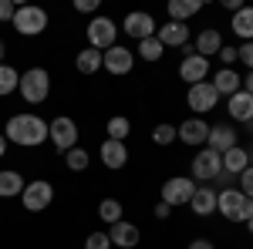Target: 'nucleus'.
Wrapping results in <instances>:
<instances>
[{"mask_svg": "<svg viewBox=\"0 0 253 249\" xmlns=\"http://www.w3.org/2000/svg\"><path fill=\"white\" fill-rule=\"evenodd\" d=\"M17 91H20V98H24L27 105H41V101H47V95H51V74H47L44 68L24 71Z\"/></svg>", "mask_w": 253, "mask_h": 249, "instance_id": "3", "label": "nucleus"}, {"mask_svg": "<svg viewBox=\"0 0 253 249\" xmlns=\"http://www.w3.org/2000/svg\"><path fill=\"white\" fill-rule=\"evenodd\" d=\"M17 14V3L14 0H0V20H14Z\"/></svg>", "mask_w": 253, "mask_h": 249, "instance_id": "37", "label": "nucleus"}, {"mask_svg": "<svg viewBox=\"0 0 253 249\" xmlns=\"http://www.w3.org/2000/svg\"><path fill=\"white\" fill-rule=\"evenodd\" d=\"M206 74H210V61L199 58L196 51H189V54L182 58V64H179V77H182V81H193V84H199Z\"/></svg>", "mask_w": 253, "mask_h": 249, "instance_id": "14", "label": "nucleus"}, {"mask_svg": "<svg viewBox=\"0 0 253 249\" xmlns=\"http://www.w3.org/2000/svg\"><path fill=\"white\" fill-rule=\"evenodd\" d=\"M128 132H132V125H128V118H125V115H118V118L108 121V138H112V142H125Z\"/></svg>", "mask_w": 253, "mask_h": 249, "instance_id": "30", "label": "nucleus"}, {"mask_svg": "<svg viewBox=\"0 0 253 249\" xmlns=\"http://www.w3.org/2000/svg\"><path fill=\"white\" fill-rule=\"evenodd\" d=\"M243 169H250V155H247L243 148H240V145H236V148H230V152L223 155V172L240 175Z\"/></svg>", "mask_w": 253, "mask_h": 249, "instance_id": "25", "label": "nucleus"}, {"mask_svg": "<svg viewBox=\"0 0 253 249\" xmlns=\"http://www.w3.org/2000/svg\"><path fill=\"white\" fill-rule=\"evenodd\" d=\"M233 34L243 40V44L253 40V7H243V10L233 14Z\"/></svg>", "mask_w": 253, "mask_h": 249, "instance_id": "24", "label": "nucleus"}, {"mask_svg": "<svg viewBox=\"0 0 253 249\" xmlns=\"http://www.w3.org/2000/svg\"><path fill=\"white\" fill-rule=\"evenodd\" d=\"M216 209L230 222H250L253 219V199H247L240 189H223L216 195Z\"/></svg>", "mask_w": 253, "mask_h": 249, "instance_id": "2", "label": "nucleus"}, {"mask_svg": "<svg viewBox=\"0 0 253 249\" xmlns=\"http://www.w3.org/2000/svg\"><path fill=\"white\" fill-rule=\"evenodd\" d=\"M64 162H68L71 172H84V169H88V152H84V148H71V152L64 155Z\"/></svg>", "mask_w": 253, "mask_h": 249, "instance_id": "32", "label": "nucleus"}, {"mask_svg": "<svg viewBox=\"0 0 253 249\" xmlns=\"http://www.w3.org/2000/svg\"><path fill=\"white\" fill-rule=\"evenodd\" d=\"M3 51H7V47H3V40H0V64H3Z\"/></svg>", "mask_w": 253, "mask_h": 249, "instance_id": "45", "label": "nucleus"}, {"mask_svg": "<svg viewBox=\"0 0 253 249\" xmlns=\"http://www.w3.org/2000/svg\"><path fill=\"white\" fill-rule=\"evenodd\" d=\"M132 64H135V54L128 47H118V44L101 54V68H108V74H128Z\"/></svg>", "mask_w": 253, "mask_h": 249, "instance_id": "11", "label": "nucleus"}, {"mask_svg": "<svg viewBox=\"0 0 253 249\" xmlns=\"http://www.w3.org/2000/svg\"><path fill=\"white\" fill-rule=\"evenodd\" d=\"M186 101H189V108L193 111H213L216 101H219V95H216V88L210 84V81H199V84H189V95H186Z\"/></svg>", "mask_w": 253, "mask_h": 249, "instance_id": "10", "label": "nucleus"}, {"mask_svg": "<svg viewBox=\"0 0 253 249\" xmlns=\"http://www.w3.org/2000/svg\"><path fill=\"white\" fill-rule=\"evenodd\" d=\"M75 10L78 14H91V10H98V0H75Z\"/></svg>", "mask_w": 253, "mask_h": 249, "instance_id": "39", "label": "nucleus"}, {"mask_svg": "<svg viewBox=\"0 0 253 249\" xmlns=\"http://www.w3.org/2000/svg\"><path fill=\"white\" fill-rule=\"evenodd\" d=\"M169 17L175 20V24H186V20L193 17V14H199L203 10V0H169Z\"/></svg>", "mask_w": 253, "mask_h": 249, "instance_id": "23", "label": "nucleus"}, {"mask_svg": "<svg viewBox=\"0 0 253 249\" xmlns=\"http://www.w3.org/2000/svg\"><path fill=\"white\" fill-rule=\"evenodd\" d=\"M169 215H172V206L159 202V206H156V219H169Z\"/></svg>", "mask_w": 253, "mask_h": 249, "instance_id": "40", "label": "nucleus"}, {"mask_svg": "<svg viewBox=\"0 0 253 249\" xmlns=\"http://www.w3.org/2000/svg\"><path fill=\"white\" fill-rule=\"evenodd\" d=\"M193 192H196V182H193V178L175 175V178H169V182L162 185V202H166V206H189Z\"/></svg>", "mask_w": 253, "mask_h": 249, "instance_id": "8", "label": "nucleus"}, {"mask_svg": "<svg viewBox=\"0 0 253 249\" xmlns=\"http://www.w3.org/2000/svg\"><path fill=\"white\" fill-rule=\"evenodd\" d=\"M108 239H112V246H122V249H132L138 246V226L135 222H115L112 226V232H108Z\"/></svg>", "mask_w": 253, "mask_h": 249, "instance_id": "18", "label": "nucleus"}, {"mask_svg": "<svg viewBox=\"0 0 253 249\" xmlns=\"http://www.w3.org/2000/svg\"><path fill=\"white\" fill-rule=\"evenodd\" d=\"M243 91H247V95H253V71L243 77Z\"/></svg>", "mask_w": 253, "mask_h": 249, "instance_id": "42", "label": "nucleus"}, {"mask_svg": "<svg viewBox=\"0 0 253 249\" xmlns=\"http://www.w3.org/2000/svg\"><path fill=\"white\" fill-rule=\"evenodd\" d=\"M230 118H233V121H243V125L253 121V95H247L243 88L230 98Z\"/></svg>", "mask_w": 253, "mask_h": 249, "instance_id": "19", "label": "nucleus"}, {"mask_svg": "<svg viewBox=\"0 0 253 249\" xmlns=\"http://www.w3.org/2000/svg\"><path fill=\"white\" fill-rule=\"evenodd\" d=\"M47 142H54V148L68 155L78 145V125H75L71 118H54V121H47Z\"/></svg>", "mask_w": 253, "mask_h": 249, "instance_id": "4", "label": "nucleus"}, {"mask_svg": "<svg viewBox=\"0 0 253 249\" xmlns=\"http://www.w3.org/2000/svg\"><path fill=\"white\" fill-rule=\"evenodd\" d=\"M226 7H230V10L236 14V10H243V0H226Z\"/></svg>", "mask_w": 253, "mask_h": 249, "instance_id": "43", "label": "nucleus"}, {"mask_svg": "<svg viewBox=\"0 0 253 249\" xmlns=\"http://www.w3.org/2000/svg\"><path fill=\"white\" fill-rule=\"evenodd\" d=\"M206 148H213L216 155H226L230 148H236V132L230 128V125H216V128H210V135H206Z\"/></svg>", "mask_w": 253, "mask_h": 249, "instance_id": "15", "label": "nucleus"}, {"mask_svg": "<svg viewBox=\"0 0 253 249\" xmlns=\"http://www.w3.org/2000/svg\"><path fill=\"white\" fill-rule=\"evenodd\" d=\"M206 135H210V125L203 118H186L179 128H175V138L186 142V145H206Z\"/></svg>", "mask_w": 253, "mask_h": 249, "instance_id": "13", "label": "nucleus"}, {"mask_svg": "<svg viewBox=\"0 0 253 249\" xmlns=\"http://www.w3.org/2000/svg\"><path fill=\"white\" fill-rule=\"evenodd\" d=\"M210 84L216 88V95H230L233 98L236 91L243 88V77L236 74L233 68H223V71H216V81H210Z\"/></svg>", "mask_w": 253, "mask_h": 249, "instance_id": "20", "label": "nucleus"}, {"mask_svg": "<svg viewBox=\"0 0 253 249\" xmlns=\"http://www.w3.org/2000/svg\"><path fill=\"white\" fill-rule=\"evenodd\" d=\"M75 64H78L81 74H95V71H101V51H95V47H84Z\"/></svg>", "mask_w": 253, "mask_h": 249, "instance_id": "27", "label": "nucleus"}, {"mask_svg": "<svg viewBox=\"0 0 253 249\" xmlns=\"http://www.w3.org/2000/svg\"><path fill=\"white\" fill-rule=\"evenodd\" d=\"M156 37L162 47H182L186 40H189V27L186 24H175V20H169L166 27H159L156 31Z\"/></svg>", "mask_w": 253, "mask_h": 249, "instance_id": "16", "label": "nucleus"}, {"mask_svg": "<svg viewBox=\"0 0 253 249\" xmlns=\"http://www.w3.org/2000/svg\"><path fill=\"white\" fill-rule=\"evenodd\" d=\"M240 192H243L247 199H253V165L240 172Z\"/></svg>", "mask_w": 253, "mask_h": 249, "instance_id": "35", "label": "nucleus"}, {"mask_svg": "<svg viewBox=\"0 0 253 249\" xmlns=\"http://www.w3.org/2000/svg\"><path fill=\"white\" fill-rule=\"evenodd\" d=\"M189 249H216V246L210 243V239H193V243H189Z\"/></svg>", "mask_w": 253, "mask_h": 249, "instance_id": "41", "label": "nucleus"}, {"mask_svg": "<svg viewBox=\"0 0 253 249\" xmlns=\"http://www.w3.org/2000/svg\"><path fill=\"white\" fill-rule=\"evenodd\" d=\"M17 84H20V74L10 68V64H0V98L14 95V91H17Z\"/></svg>", "mask_w": 253, "mask_h": 249, "instance_id": "28", "label": "nucleus"}, {"mask_svg": "<svg viewBox=\"0 0 253 249\" xmlns=\"http://www.w3.org/2000/svg\"><path fill=\"white\" fill-rule=\"evenodd\" d=\"M152 142H156V145H172V142H175V128H172V125H156Z\"/></svg>", "mask_w": 253, "mask_h": 249, "instance_id": "33", "label": "nucleus"}, {"mask_svg": "<svg viewBox=\"0 0 253 249\" xmlns=\"http://www.w3.org/2000/svg\"><path fill=\"white\" fill-rule=\"evenodd\" d=\"M216 58H219V61H223V64H226V68H230V64H236V47H226V44H223Z\"/></svg>", "mask_w": 253, "mask_h": 249, "instance_id": "38", "label": "nucleus"}, {"mask_svg": "<svg viewBox=\"0 0 253 249\" xmlns=\"http://www.w3.org/2000/svg\"><path fill=\"white\" fill-rule=\"evenodd\" d=\"M247 229H250V232H253V219H250V222H247Z\"/></svg>", "mask_w": 253, "mask_h": 249, "instance_id": "46", "label": "nucleus"}, {"mask_svg": "<svg viewBox=\"0 0 253 249\" xmlns=\"http://www.w3.org/2000/svg\"><path fill=\"white\" fill-rule=\"evenodd\" d=\"M3 152H7V138L0 135V158H3Z\"/></svg>", "mask_w": 253, "mask_h": 249, "instance_id": "44", "label": "nucleus"}, {"mask_svg": "<svg viewBox=\"0 0 253 249\" xmlns=\"http://www.w3.org/2000/svg\"><path fill=\"white\" fill-rule=\"evenodd\" d=\"M138 54H142V61H159L162 58V44H159V37L138 40Z\"/></svg>", "mask_w": 253, "mask_h": 249, "instance_id": "31", "label": "nucleus"}, {"mask_svg": "<svg viewBox=\"0 0 253 249\" xmlns=\"http://www.w3.org/2000/svg\"><path fill=\"white\" fill-rule=\"evenodd\" d=\"M24 192V178L20 172H0V199H14Z\"/></svg>", "mask_w": 253, "mask_h": 249, "instance_id": "26", "label": "nucleus"}, {"mask_svg": "<svg viewBox=\"0 0 253 249\" xmlns=\"http://www.w3.org/2000/svg\"><path fill=\"white\" fill-rule=\"evenodd\" d=\"M108 246H112L108 232H91V236H88V243H84V249H108Z\"/></svg>", "mask_w": 253, "mask_h": 249, "instance_id": "34", "label": "nucleus"}, {"mask_svg": "<svg viewBox=\"0 0 253 249\" xmlns=\"http://www.w3.org/2000/svg\"><path fill=\"white\" fill-rule=\"evenodd\" d=\"M101 162H105V169H122V165L128 162V148H125V142H112V138H105V142H101Z\"/></svg>", "mask_w": 253, "mask_h": 249, "instance_id": "17", "label": "nucleus"}, {"mask_svg": "<svg viewBox=\"0 0 253 249\" xmlns=\"http://www.w3.org/2000/svg\"><path fill=\"white\" fill-rule=\"evenodd\" d=\"M189 209H193L196 215H213L216 212V189H199V185H196L193 199H189Z\"/></svg>", "mask_w": 253, "mask_h": 249, "instance_id": "22", "label": "nucleus"}, {"mask_svg": "<svg viewBox=\"0 0 253 249\" xmlns=\"http://www.w3.org/2000/svg\"><path fill=\"white\" fill-rule=\"evenodd\" d=\"M3 138L24 148H34L41 142H47V121L38 115H14L3 128Z\"/></svg>", "mask_w": 253, "mask_h": 249, "instance_id": "1", "label": "nucleus"}, {"mask_svg": "<svg viewBox=\"0 0 253 249\" xmlns=\"http://www.w3.org/2000/svg\"><path fill=\"white\" fill-rule=\"evenodd\" d=\"M14 31L24 34V37H38L41 31L47 27V14L41 10V7H17V14H14Z\"/></svg>", "mask_w": 253, "mask_h": 249, "instance_id": "6", "label": "nucleus"}, {"mask_svg": "<svg viewBox=\"0 0 253 249\" xmlns=\"http://www.w3.org/2000/svg\"><path fill=\"white\" fill-rule=\"evenodd\" d=\"M236 61H243V64L253 71V40H247L243 47H236Z\"/></svg>", "mask_w": 253, "mask_h": 249, "instance_id": "36", "label": "nucleus"}, {"mask_svg": "<svg viewBox=\"0 0 253 249\" xmlns=\"http://www.w3.org/2000/svg\"><path fill=\"white\" fill-rule=\"evenodd\" d=\"M219 172H223V155H216L213 148H203L193 158V178H199V182H210Z\"/></svg>", "mask_w": 253, "mask_h": 249, "instance_id": "9", "label": "nucleus"}, {"mask_svg": "<svg viewBox=\"0 0 253 249\" xmlns=\"http://www.w3.org/2000/svg\"><path fill=\"white\" fill-rule=\"evenodd\" d=\"M125 34L135 40H145V37H156V20H152V14H145V10H132L128 17H125Z\"/></svg>", "mask_w": 253, "mask_h": 249, "instance_id": "12", "label": "nucleus"}, {"mask_svg": "<svg viewBox=\"0 0 253 249\" xmlns=\"http://www.w3.org/2000/svg\"><path fill=\"white\" fill-rule=\"evenodd\" d=\"M219 47H223V37H219L216 27H206V31L196 37V54L206 58V61H210V54H219Z\"/></svg>", "mask_w": 253, "mask_h": 249, "instance_id": "21", "label": "nucleus"}, {"mask_svg": "<svg viewBox=\"0 0 253 249\" xmlns=\"http://www.w3.org/2000/svg\"><path fill=\"white\" fill-rule=\"evenodd\" d=\"M98 219H105L108 226L122 222V202H118V199H105V202L98 206Z\"/></svg>", "mask_w": 253, "mask_h": 249, "instance_id": "29", "label": "nucleus"}, {"mask_svg": "<svg viewBox=\"0 0 253 249\" xmlns=\"http://www.w3.org/2000/svg\"><path fill=\"white\" fill-rule=\"evenodd\" d=\"M51 199H54V185L44 182V178L27 182L24 192H20V202H24V209H27V212H44L47 206H51Z\"/></svg>", "mask_w": 253, "mask_h": 249, "instance_id": "5", "label": "nucleus"}, {"mask_svg": "<svg viewBox=\"0 0 253 249\" xmlns=\"http://www.w3.org/2000/svg\"><path fill=\"white\" fill-rule=\"evenodd\" d=\"M115 34H118V27H115V20L112 17H95L91 24H88V44L95 47V51H108V47H115Z\"/></svg>", "mask_w": 253, "mask_h": 249, "instance_id": "7", "label": "nucleus"}]
</instances>
